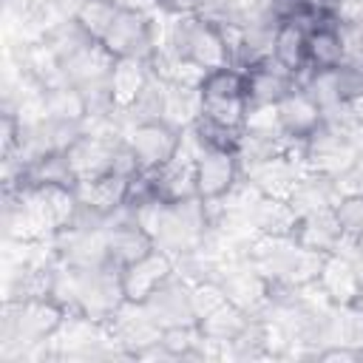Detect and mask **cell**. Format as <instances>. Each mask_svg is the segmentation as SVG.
Returning <instances> with one entry per match:
<instances>
[{
	"label": "cell",
	"mask_w": 363,
	"mask_h": 363,
	"mask_svg": "<svg viewBox=\"0 0 363 363\" xmlns=\"http://www.w3.org/2000/svg\"><path fill=\"white\" fill-rule=\"evenodd\" d=\"M167 51L176 65L199 77L210 68L230 62V43L224 28L204 14L173 17V26L167 34Z\"/></svg>",
	"instance_id": "obj_1"
},
{
	"label": "cell",
	"mask_w": 363,
	"mask_h": 363,
	"mask_svg": "<svg viewBox=\"0 0 363 363\" xmlns=\"http://www.w3.org/2000/svg\"><path fill=\"white\" fill-rule=\"evenodd\" d=\"M99 45L113 57V60H139V62H153L159 54V40H156V23L147 14V9H130V6H116L105 34L99 37Z\"/></svg>",
	"instance_id": "obj_2"
},
{
	"label": "cell",
	"mask_w": 363,
	"mask_h": 363,
	"mask_svg": "<svg viewBox=\"0 0 363 363\" xmlns=\"http://www.w3.org/2000/svg\"><path fill=\"white\" fill-rule=\"evenodd\" d=\"M184 133L187 128L170 122L167 116H147L130 125V130L125 133V142L133 150L139 170H162L182 156L187 142Z\"/></svg>",
	"instance_id": "obj_3"
},
{
	"label": "cell",
	"mask_w": 363,
	"mask_h": 363,
	"mask_svg": "<svg viewBox=\"0 0 363 363\" xmlns=\"http://www.w3.org/2000/svg\"><path fill=\"white\" fill-rule=\"evenodd\" d=\"M193 182L196 196L207 204L227 201L244 182V164L230 150H196L193 147Z\"/></svg>",
	"instance_id": "obj_4"
},
{
	"label": "cell",
	"mask_w": 363,
	"mask_h": 363,
	"mask_svg": "<svg viewBox=\"0 0 363 363\" xmlns=\"http://www.w3.org/2000/svg\"><path fill=\"white\" fill-rule=\"evenodd\" d=\"M275 122L278 130L286 136V142H292L295 147L303 150V145L323 128L326 113L323 108L312 99V94L306 88H292L278 105H275Z\"/></svg>",
	"instance_id": "obj_5"
},
{
	"label": "cell",
	"mask_w": 363,
	"mask_h": 363,
	"mask_svg": "<svg viewBox=\"0 0 363 363\" xmlns=\"http://www.w3.org/2000/svg\"><path fill=\"white\" fill-rule=\"evenodd\" d=\"M289 238L298 247H303L306 252L318 255V258L340 252L343 244H346V233H343V227H340V221L335 216V207L295 216V221L289 227Z\"/></svg>",
	"instance_id": "obj_6"
},
{
	"label": "cell",
	"mask_w": 363,
	"mask_h": 363,
	"mask_svg": "<svg viewBox=\"0 0 363 363\" xmlns=\"http://www.w3.org/2000/svg\"><path fill=\"white\" fill-rule=\"evenodd\" d=\"M173 275H176V261L164 250H159V247L119 269L122 289H125V298L130 303H145Z\"/></svg>",
	"instance_id": "obj_7"
},
{
	"label": "cell",
	"mask_w": 363,
	"mask_h": 363,
	"mask_svg": "<svg viewBox=\"0 0 363 363\" xmlns=\"http://www.w3.org/2000/svg\"><path fill=\"white\" fill-rule=\"evenodd\" d=\"M244 74H247L250 111L275 108L292 88H298V74H292L289 68H284L272 57H264V60L252 62L250 68H244Z\"/></svg>",
	"instance_id": "obj_8"
},
{
	"label": "cell",
	"mask_w": 363,
	"mask_h": 363,
	"mask_svg": "<svg viewBox=\"0 0 363 363\" xmlns=\"http://www.w3.org/2000/svg\"><path fill=\"white\" fill-rule=\"evenodd\" d=\"M346 60L343 20L329 17L306 28V68L303 71H335Z\"/></svg>",
	"instance_id": "obj_9"
},
{
	"label": "cell",
	"mask_w": 363,
	"mask_h": 363,
	"mask_svg": "<svg viewBox=\"0 0 363 363\" xmlns=\"http://www.w3.org/2000/svg\"><path fill=\"white\" fill-rule=\"evenodd\" d=\"M360 272L357 267L352 264V258L340 250V252H332L320 261V269H318V278H315V286L320 289V295L332 303H340V306H349L352 298L357 295V286H360Z\"/></svg>",
	"instance_id": "obj_10"
},
{
	"label": "cell",
	"mask_w": 363,
	"mask_h": 363,
	"mask_svg": "<svg viewBox=\"0 0 363 363\" xmlns=\"http://www.w3.org/2000/svg\"><path fill=\"white\" fill-rule=\"evenodd\" d=\"M340 184L335 176H326V173H318V170H306L295 190L289 193V207L295 216H303V213H318V210H332L337 201H340Z\"/></svg>",
	"instance_id": "obj_11"
},
{
	"label": "cell",
	"mask_w": 363,
	"mask_h": 363,
	"mask_svg": "<svg viewBox=\"0 0 363 363\" xmlns=\"http://www.w3.org/2000/svg\"><path fill=\"white\" fill-rule=\"evenodd\" d=\"M187 136H190V145L196 150H230V153H238L241 150V139H244V128H233V125H224L207 113H196V119L187 125Z\"/></svg>",
	"instance_id": "obj_12"
},
{
	"label": "cell",
	"mask_w": 363,
	"mask_h": 363,
	"mask_svg": "<svg viewBox=\"0 0 363 363\" xmlns=\"http://www.w3.org/2000/svg\"><path fill=\"white\" fill-rule=\"evenodd\" d=\"M269 57L301 77L306 68V28L298 23H275Z\"/></svg>",
	"instance_id": "obj_13"
},
{
	"label": "cell",
	"mask_w": 363,
	"mask_h": 363,
	"mask_svg": "<svg viewBox=\"0 0 363 363\" xmlns=\"http://www.w3.org/2000/svg\"><path fill=\"white\" fill-rule=\"evenodd\" d=\"M207 0H156V9H162L170 17H190V14H201Z\"/></svg>",
	"instance_id": "obj_14"
},
{
	"label": "cell",
	"mask_w": 363,
	"mask_h": 363,
	"mask_svg": "<svg viewBox=\"0 0 363 363\" xmlns=\"http://www.w3.org/2000/svg\"><path fill=\"white\" fill-rule=\"evenodd\" d=\"M349 306H352V309H354V312L363 318V281H360V286H357V295L352 298V303H349Z\"/></svg>",
	"instance_id": "obj_15"
}]
</instances>
